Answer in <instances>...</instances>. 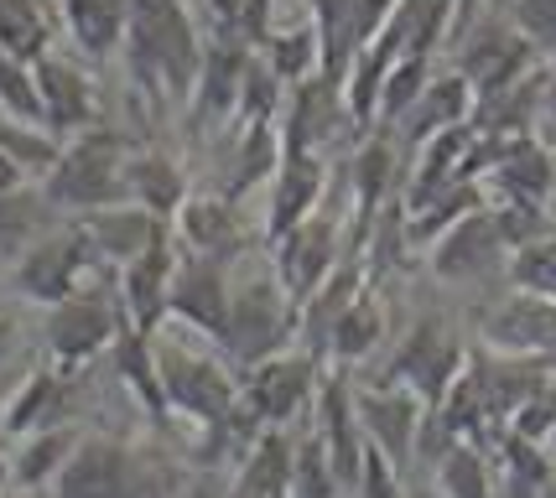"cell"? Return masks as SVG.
Here are the masks:
<instances>
[{"instance_id": "cell-23", "label": "cell", "mask_w": 556, "mask_h": 498, "mask_svg": "<svg viewBox=\"0 0 556 498\" xmlns=\"http://www.w3.org/2000/svg\"><path fill=\"white\" fill-rule=\"evenodd\" d=\"M125 197L156 218H177V208L188 203V177L167 151H130L125 156Z\"/></svg>"}, {"instance_id": "cell-21", "label": "cell", "mask_w": 556, "mask_h": 498, "mask_svg": "<svg viewBox=\"0 0 556 498\" xmlns=\"http://www.w3.org/2000/svg\"><path fill=\"white\" fill-rule=\"evenodd\" d=\"M250 58H255V48L244 37H203V63H198V84H193L203 115H214V119L235 115Z\"/></svg>"}, {"instance_id": "cell-18", "label": "cell", "mask_w": 556, "mask_h": 498, "mask_svg": "<svg viewBox=\"0 0 556 498\" xmlns=\"http://www.w3.org/2000/svg\"><path fill=\"white\" fill-rule=\"evenodd\" d=\"M78 229H84V239L94 244V255L104 265H130L136 255H141L151 239L167 229V218L146 214L141 203H130V197H121V203H104V208H89V214L78 218Z\"/></svg>"}, {"instance_id": "cell-32", "label": "cell", "mask_w": 556, "mask_h": 498, "mask_svg": "<svg viewBox=\"0 0 556 498\" xmlns=\"http://www.w3.org/2000/svg\"><path fill=\"white\" fill-rule=\"evenodd\" d=\"M437 488L442 498H489V462L468 436H453L437 451Z\"/></svg>"}, {"instance_id": "cell-11", "label": "cell", "mask_w": 556, "mask_h": 498, "mask_svg": "<svg viewBox=\"0 0 556 498\" xmlns=\"http://www.w3.org/2000/svg\"><path fill=\"white\" fill-rule=\"evenodd\" d=\"M177 234L172 224L162 234L146 244L141 255L130 265H121V311H125V328L136 332H156V322L167 317V291H172V270H177Z\"/></svg>"}, {"instance_id": "cell-7", "label": "cell", "mask_w": 556, "mask_h": 498, "mask_svg": "<svg viewBox=\"0 0 556 498\" xmlns=\"http://www.w3.org/2000/svg\"><path fill=\"white\" fill-rule=\"evenodd\" d=\"M125 332V317H121V296L110 302L104 291H73L63 296L48 317V348L52 358L73 369V363H89L94 354H104L110 343H121Z\"/></svg>"}, {"instance_id": "cell-1", "label": "cell", "mask_w": 556, "mask_h": 498, "mask_svg": "<svg viewBox=\"0 0 556 498\" xmlns=\"http://www.w3.org/2000/svg\"><path fill=\"white\" fill-rule=\"evenodd\" d=\"M125 141L115 130H78L63 141L58 162L48 166L42 177V197L52 208H68V214H89V208H104V203H121L125 197Z\"/></svg>"}, {"instance_id": "cell-19", "label": "cell", "mask_w": 556, "mask_h": 498, "mask_svg": "<svg viewBox=\"0 0 556 498\" xmlns=\"http://www.w3.org/2000/svg\"><path fill=\"white\" fill-rule=\"evenodd\" d=\"M328 384H317V436L328 447V462L339 473L343 488L359 483V462H364V431H359V410H354V390L339 374H323Z\"/></svg>"}, {"instance_id": "cell-26", "label": "cell", "mask_w": 556, "mask_h": 498, "mask_svg": "<svg viewBox=\"0 0 556 498\" xmlns=\"http://www.w3.org/2000/svg\"><path fill=\"white\" fill-rule=\"evenodd\" d=\"M58 0H0V52L37 63L52 48Z\"/></svg>"}, {"instance_id": "cell-10", "label": "cell", "mask_w": 556, "mask_h": 498, "mask_svg": "<svg viewBox=\"0 0 556 498\" xmlns=\"http://www.w3.org/2000/svg\"><path fill=\"white\" fill-rule=\"evenodd\" d=\"M343 255H349V244H343V214H323V208H317V214H307L302 224H291L287 234L276 239V276H281V285L302 302Z\"/></svg>"}, {"instance_id": "cell-37", "label": "cell", "mask_w": 556, "mask_h": 498, "mask_svg": "<svg viewBox=\"0 0 556 498\" xmlns=\"http://www.w3.org/2000/svg\"><path fill=\"white\" fill-rule=\"evenodd\" d=\"M505 270L515 291H535V296H552L556 302V229L531 239V244H520V250H509Z\"/></svg>"}, {"instance_id": "cell-6", "label": "cell", "mask_w": 556, "mask_h": 498, "mask_svg": "<svg viewBox=\"0 0 556 498\" xmlns=\"http://www.w3.org/2000/svg\"><path fill=\"white\" fill-rule=\"evenodd\" d=\"M99 265L94 244L84 239V229H58V234H42L26 255H16V291L42 302V307H58L63 296H73L84 276Z\"/></svg>"}, {"instance_id": "cell-29", "label": "cell", "mask_w": 556, "mask_h": 498, "mask_svg": "<svg viewBox=\"0 0 556 498\" xmlns=\"http://www.w3.org/2000/svg\"><path fill=\"white\" fill-rule=\"evenodd\" d=\"M58 151H63V136H52L48 125L0 115V156L16 166L22 177H48V166L58 162Z\"/></svg>"}, {"instance_id": "cell-36", "label": "cell", "mask_w": 556, "mask_h": 498, "mask_svg": "<svg viewBox=\"0 0 556 498\" xmlns=\"http://www.w3.org/2000/svg\"><path fill=\"white\" fill-rule=\"evenodd\" d=\"M281 166V130L276 125H244L240 151H235V192L261 188Z\"/></svg>"}, {"instance_id": "cell-17", "label": "cell", "mask_w": 556, "mask_h": 498, "mask_svg": "<svg viewBox=\"0 0 556 498\" xmlns=\"http://www.w3.org/2000/svg\"><path fill=\"white\" fill-rule=\"evenodd\" d=\"M52 488L63 498H136L125 447L104 442V436H78V447L63 462V473H58Z\"/></svg>"}, {"instance_id": "cell-40", "label": "cell", "mask_w": 556, "mask_h": 498, "mask_svg": "<svg viewBox=\"0 0 556 498\" xmlns=\"http://www.w3.org/2000/svg\"><path fill=\"white\" fill-rule=\"evenodd\" d=\"M541 125L552 130V141H556V58L546 63V89H541Z\"/></svg>"}, {"instance_id": "cell-4", "label": "cell", "mask_w": 556, "mask_h": 498, "mask_svg": "<svg viewBox=\"0 0 556 498\" xmlns=\"http://www.w3.org/2000/svg\"><path fill=\"white\" fill-rule=\"evenodd\" d=\"M244 410L266 426H287L296 421L307 405L317 400V354L307 348H281V354L250 363V380H244Z\"/></svg>"}, {"instance_id": "cell-9", "label": "cell", "mask_w": 556, "mask_h": 498, "mask_svg": "<svg viewBox=\"0 0 556 498\" xmlns=\"http://www.w3.org/2000/svg\"><path fill=\"white\" fill-rule=\"evenodd\" d=\"M167 317L182 322L188 332H198V337H224L229 332V276H224V260L193 255V250L177 255Z\"/></svg>"}, {"instance_id": "cell-24", "label": "cell", "mask_w": 556, "mask_h": 498, "mask_svg": "<svg viewBox=\"0 0 556 498\" xmlns=\"http://www.w3.org/2000/svg\"><path fill=\"white\" fill-rule=\"evenodd\" d=\"M473 104H479V94H473V84L463 78L458 68L447 73H432L427 78V89H421V99L412 104V136L416 141H427V136H437V130H447V125H473ZM401 119V125H406Z\"/></svg>"}, {"instance_id": "cell-8", "label": "cell", "mask_w": 556, "mask_h": 498, "mask_svg": "<svg viewBox=\"0 0 556 498\" xmlns=\"http://www.w3.org/2000/svg\"><path fill=\"white\" fill-rule=\"evenodd\" d=\"M354 410H359V431L369 447H380L395 462L406 468L421 447V426H427V405L421 395H412L406 384H359L354 390Z\"/></svg>"}, {"instance_id": "cell-33", "label": "cell", "mask_w": 556, "mask_h": 498, "mask_svg": "<svg viewBox=\"0 0 556 498\" xmlns=\"http://www.w3.org/2000/svg\"><path fill=\"white\" fill-rule=\"evenodd\" d=\"M427 78H432V58L401 52V58L386 68V78H380V104H375V115L386 119V125H401V119L412 115V104L421 99Z\"/></svg>"}, {"instance_id": "cell-15", "label": "cell", "mask_w": 556, "mask_h": 498, "mask_svg": "<svg viewBox=\"0 0 556 498\" xmlns=\"http://www.w3.org/2000/svg\"><path fill=\"white\" fill-rule=\"evenodd\" d=\"M359 291H364V265L343 255V260L296 302V337H302L307 354H317V358L328 354V337H333L343 311L359 302Z\"/></svg>"}, {"instance_id": "cell-43", "label": "cell", "mask_w": 556, "mask_h": 498, "mask_svg": "<svg viewBox=\"0 0 556 498\" xmlns=\"http://www.w3.org/2000/svg\"><path fill=\"white\" fill-rule=\"evenodd\" d=\"M11 488V457H0V494Z\"/></svg>"}, {"instance_id": "cell-38", "label": "cell", "mask_w": 556, "mask_h": 498, "mask_svg": "<svg viewBox=\"0 0 556 498\" xmlns=\"http://www.w3.org/2000/svg\"><path fill=\"white\" fill-rule=\"evenodd\" d=\"M505 16L535 52L556 58V0H505Z\"/></svg>"}, {"instance_id": "cell-13", "label": "cell", "mask_w": 556, "mask_h": 498, "mask_svg": "<svg viewBox=\"0 0 556 498\" xmlns=\"http://www.w3.org/2000/svg\"><path fill=\"white\" fill-rule=\"evenodd\" d=\"M31 84L42 99V125L52 136H78V130L94 125V84L68 52H42L31 63Z\"/></svg>"}, {"instance_id": "cell-35", "label": "cell", "mask_w": 556, "mask_h": 498, "mask_svg": "<svg viewBox=\"0 0 556 498\" xmlns=\"http://www.w3.org/2000/svg\"><path fill=\"white\" fill-rule=\"evenodd\" d=\"M343 483L328 462V447L323 436H307L302 447H291V477H287V498H339Z\"/></svg>"}, {"instance_id": "cell-46", "label": "cell", "mask_w": 556, "mask_h": 498, "mask_svg": "<svg viewBox=\"0 0 556 498\" xmlns=\"http://www.w3.org/2000/svg\"><path fill=\"white\" fill-rule=\"evenodd\" d=\"M0 390H5V380H0Z\"/></svg>"}, {"instance_id": "cell-20", "label": "cell", "mask_w": 556, "mask_h": 498, "mask_svg": "<svg viewBox=\"0 0 556 498\" xmlns=\"http://www.w3.org/2000/svg\"><path fill=\"white\" fill-rule=\"evenodd\" d=\"M323 192H328V156H313V151H281L266 234L281 239L291 224H302L307 214H317Z\"/></svg>"}, {"instance_id": "cell-30", "label": "cell", "mask_w": 556, "mask_h": 498, "mask_svg": "<svg viewBox=\"0 0 556 498\" xmlns=\"http://www.w3.org/2000/svg\"><path fill=\"white\" fill-rule=\"evenodd\" d=\"M380 337H386V307H380L369 291H359V302L343 311L333 337H328V358H333V363H359L364 354H375Z\"/></svg>"}, {"instance_id": "cell-27", "label": "cell", "mask_w": 556, "mask_h": 498, "mask_svg": "<svg viewBox=\"0 0 556 498\" xmlns=\"http://www.w3.org/2000/svg\"><path fill=\"white\" fill-rule=\"evenodd\" d=\"M261 58H266L270 68H276V78L291 89V84L323 73V31L313 26V16L296 26H270V37L261 42Z\"/></svg>"}, {"instance_id": "cell-3", "label": "cell", "mask_w": 556, "mask_h": 498, "mask_svg": "<svg viewBox=\"0 0 556 498\" xmlns=\"http://www.w3.org/2000/svg\"><path fill=\"white\" fill-rule=\"evenodd\" d=\"M151 348H156V380H162V400L182 416H198V421H229L235 405H240V390L229 380V369L208 358L203 348L182 343V337H156L151 332Z\"/></svg>"}, {"instance_id": "cell-14", "label": "cell", "mask_w": 556, "mask_h": 498, "mask_svg": "<svg viewBox=\"0 0 556 498\" xmlns=\"http://www.w3.org/2000/svg\"><path fill=\"white\" fill-rule=\"evenodd\" d=\"M494 255H509V250H505V239H500V229H494L489 203L473 208V214H463L458 224H447L427 244V265H432L442 281H479V276H489Z\"/></svg>"}, {"instance_id": "cell-31", "label": "cell", "mask_w": 556, "mask_h": 498, "mask_svg": "<svg viewBox=\"0 0 556 498\" xmlns=\"http://www.w3.org/2000/svg\"><path fill=\"white\" fill-rule=\"evenodd\" d=\"M42 208H52L48 197H31L22 188L0 192V260H16L48 234V214Z\"/></svg>"}, {"instance_id": "cell-41", "label": "cell", "mask_w": 556, "mask_h": 498, "mask_svg": "<svg viewBox=\"0 0 556 498\" xmlns=\"http://www.w3.org/2000/svg\"><path fill=\"white\" fill-rule=\"evenodd\" d=\"M11 188H22V171L0 156V192H11Z\"/></svg>"}, {"instance_id": "cell-2", "label": "cell", "mask_w": 556, "mask_h": 498, "mask_svg": "<svg viewBox=\"0 0 556 498\" xmlns=\"http://www.w3.org/2000/svg\"><path fill=\"white\" fill-rule=\"evenodd\" d=\"M296 332V296H291L276 270H250L240 281H229V354L244 363H261V358L281 354L287 337Z\"/></svg>"}, {"instance_id": "cell-28", "label": "cell", "mask_w": 556, "mask_h": 498, "mask_svg": "<svg viewBox=\"0 0 556 498\" xmlns=\"http://www.w3.org/2000/svg\"><path fill=\"white\" fill-rule=\"evenodd\" d=\"M58 395H63V384L52 369H37V374H26L16 390H11V400L0 410V426L5 436H26V431L37 426H52L58 421Z\"/></svg>"}, {"instance_id": "cell-5", "label": "cell", "mask_w": 556, "mask_h": 498, "mask_svg": "<svg viewBox=\"0 0 556 498\" xmlns=\"http://www.w3.org/2000/svg\"><path fill=\"white\" fill-rule=\"evenodd\" d=\"M463 363H468V354H463L458 332L447 328L442 317H421V322L406 332L395 363H390V380L406 384L412 395H421V405L432 410V405H442V395L453 390V380L463 374Z\"/></svg>"}, {"instance_id": "cell-16", "label": "cell", "mask_w": 556, "mask_h": 498, "mask_svg": "<svg viewBox=\"0 0 556 498\" xmlns=\"http://www.w3.org/2000/svg\"><path fill=\"white\" fill-rule=\"evenodd\" d=\"M172 234L182 250L214 255V260H229L244 250L240 208H235V197H218V192H188V203L172 218Z\"/></svg>"}, {"instance_id": "cell-45", "label": "cell", "mask_w": 556, "mask_h": 498, "mask_svg": "<svg viewBox=\"0 0 556 498\" xmlns=\"http://www.w3.org/2000/svg\"><path fill=\"white\" fill-rule=\"evenodd\" d=\"M406 498H432V494H406Z\"/></svg>"}, {"instance_id": "cell-22", "label": "cell", "mask_w": 556, "mask_h": 498, "mask_svg": "<svg viewBox=\"0 0 556 498\" xmlns=\"http://www.w3.org/2000/svg\"><path fill=\"white\" fill-rule=\"evenodd\" d=\"M58 22L73 37V48L84 58H110L125 48V26H130V0H58Z\"/></svg>"}, {"instance_id": "cell-42", "label": "cell", "mask_w": 556, "mask_h": 498, "mask_svg": "<svg viewBox=\"0 0 556 498\" xmlns=\"http://www.w3.org/2000/svg\"><path fill=\"white\" fill-rule=\"evenodd\" d=\"M11 337H16V317H11V311H0V354L11 348Z\"/></svg>"}, {"instance_id": "cell-39", "label": "cell", "mask_w": 556, "mask_h": 498, "mask_svg": "<svg viewBox=\"0 0 556 498\" xmlns=\"http://www.w3.org/2000/svg\"><path fill=\"white\" fill-rule=\"evenodd\" d=\"M364 498H406V483H401V468L390 462L380 447L364 442V462H359V483H354Z\"/></svg>"}, {"instance_id": "cell-25", "label": "cell", "mask_w": 556, "mask_h": 498, "mask_svg": "<svg viewBox=\"0 0 556 498\" xmlns=\"http://www.w3.org/2000/svg\"><path fill=\"white\" fill-rule=\"evenodd\" d=\"M22 447H16V457H11V483L16 488H31V494H42V488H52L58 483V473H63V462L73 457V447H78V436H73V426H37L26 431V436H16Z\"/></svg>"}, {"instance_id": "cell-44", "label": "cell", "mask_w": 556, "mask_h": 498, "mask_svg": "<svg viewBox=\"0 0 556 498\" xmlns=\"http://www.w3.org/2000/svg\"><path fill=\"white\" fill-rule=\"evenodd\" d=\"M0 498H37V494H31V488H16V483H11V488H5Z\"/></svg>"}, {"instance_id": "cell-12", "label": "cell", "mask_w": 556, "mask_h": 498, "mask_svg": "<svg viewBox=\"0 0 556 498\" xmlns=\"http://www.w3.org/2000/svg\"><path fill=\"white\" fill-rule=\"evenodd\" d=\"M484 343L505 358H556V302L515 291L484 317Z\"/></svg>"}, {"instance_id": "cell-34", "label": "cell", "mask_w": 556, "mask_h": 498, "mask_svg": "<svg viewBox=\"0 0 556 498\" xmlns=\"http://www.w3.org/2000/svg\"><path fill=\"white\" fill-rule=\"evenodd\" d=\"M395 188V145L390 136H369L359 145V156H354V197H359V214L369 218L380 203H386V192Z\"/></svg>"}]
</instances>
